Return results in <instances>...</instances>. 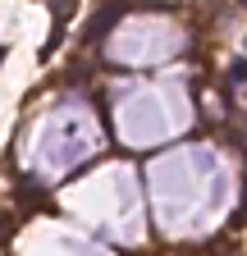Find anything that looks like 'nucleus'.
I'll list each match as a JSON object with an SVG mask.
<instances>
[{"instance_id": "1", "label": "nucleus", "mask_w": 247, "mask_h": 256, "mask_svg": "<svg viewBox=\"0 0 247 256\" xmlns=\"http://www.w3.org/2000/svg\"><path fill=\"white\" fill-rule=\"evenodd\" d=\"M78 10V0H50V14H55V28H50V42L42 46V60H50L55 50H60V42H64V23H69V14Z\"/></svg>"}, {"instance_id": "2", "label": "nucleus", "mask_w": 247, "mask_h": 256, "mask_svg": "<svg viewBox=\"0 0 247 256\" xmlns=\"http://www.w3.org/2000/svg\"><path fill=\"white\" fill-rule=\"evenodd\" d=\"M229 82H247V60H234L229 64Z\"/></svg>"}, {"instance_id": "3", "label": "nucleus", "mask_w": 247, "mask_h": 256, "mask_svg": "<svg viewBox=\"0 0 247 256\" xmlns=\"http://www.w3.org/2000/svg\"><path fill=\"white\" fill-rule=\"evenodd\" d=\"M5 55H10V46H0V64H5Z\"/></svg>"}]
</instances>
